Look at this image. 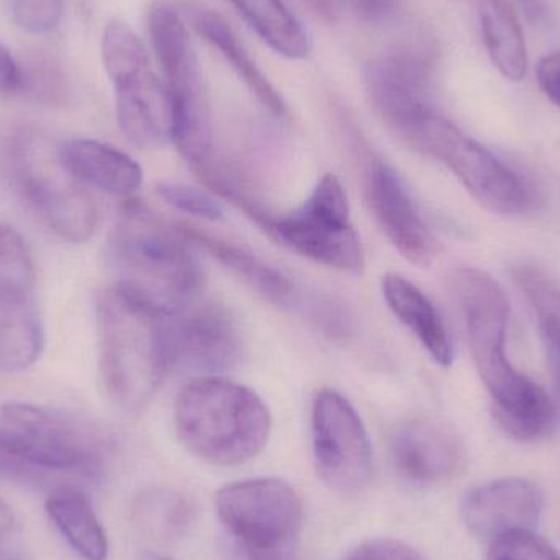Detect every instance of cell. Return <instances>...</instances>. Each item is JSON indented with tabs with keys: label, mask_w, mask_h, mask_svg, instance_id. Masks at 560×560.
Listing matches in <instances>:
<instances>
[{
	"label": "cell",
	"mask_w": 560,
	"mask_h": 560,
	"mask_svg": "<svg viewBox=\"0 0 560 560\" xmlns=\"http://www.w3.org/2000/svg\"><path fill=\"white\" fill-rule=\"evenodd\" d=\"M454 289L463 310L474 364L489 392L500 427L522 441L546 436L555 428L558 410L548 392L506 355L510 303L492 276L463 268L454 276Z\"/></svg>",
	"instance_id": "1"
},
{
	"label": "cell",
	"mask_w": 560,
	"mask_h": 560,
	"mask_svg": "<svg viewBox=\"0 0 560 560\" xmlns=\"http://www.w3.org/2000/svg\"><path fill=\"white\" fill-rule=\"evenodd\" d=\"M110 440L95 424L68 411L10 401L0 405V477L25 486H74L97 480Z\"/></svg>",
	"instance_id": "2"
},
{
	"label": "cell",
	"mask_w": 560,
	"mask_h": 560,
	"mask_svg": "<svg viewBox=\"0 0 560 560\" xmlns=\"http://www.w3.org/2000/svg\"><path fill=\"white\" fill-rule=\"evenodd\" d=\"M98 374L112 407L137 415L170 374L164 313L112 285L97 302Z\"/></svg>",
	"instance_id": "3"
},
{
	"label": "cell",
	"mask_w": 560,
	"mask_h": 560,
	"mask_svg": "<svg viewBox=\"0 0 560 560\" xmlns=\"http://www.w3.org/2000/svg\"><path fill=\"white\" fill-rule=\"evenodd\" d=\"M114 285L135 293L163 313L199 299L203 272L189 242L140 200H128L108 238Z\"/></svg>",
	"instance_id": "4"
},
{
	"label": "cell",
	"mask_w": 560,
	"mask_h": 560,
	"mask_svg": "<svg viewBox=\"0 0 560 560\" xmlns=\"http://www.w3.org/2000/svg\"><path fill=\"white\" fill-rule=\"evenodd\" d=\"M174 423L194 456L225 467L255 459L268 444L272 428L262 398L220 375L196 377L180 390Z\"/></svg>",
	"instance_id": "5"
},
{
	"label": "cell",
	"mask_w": 560,
	"mask_h": 560,
	"mask_svg": "<svg viewBox=\"0 0 560 560\" xmlns=\"http://www.w3.org/2000/svg\"><path fill=\"white\" fill-rule=\"evenodd\" d=\"M398 133L443 163L490 212L522 215L535 206V190L525 177L433 107L411 118Z\"/></svg>",
	"instance_id": "6"
},
{
	"label": "cell",
	"mask_w": 560,
	"mask_h": 560,
	"mask_svg": "<svg viewBox=\"0 0 560 560\" xmlns=\"http://www.w3.org/2000/svg\"><path fill=\"white\" fill-rule=\"evenodd\" d=\"M150 36L170 95L171 141L200 170L212 160V118L189 30L177 10L160 3L150 13Z\"/></svg>",
	"instance_id": "7"
},
{
	"label": "cell",
	"mask_w": 560,
	"mask_h": 560,
	"mask_svg": "<svg viewBox=\"0 0 560 560\" xmlns=\"http://www.w3.org/2000/svg\"><path fill=\"white\" fill-rule=\"evenodd\" d=\"M101 48L121 133L133 147H163L173 131L170 95L151 68L147 46L127 23L114 20L105 26Z\"/></svg>",
	"instance_id": "8"
},
{
	"label": "cell",
	"mask_w": 560,
	"mask_h": 560,
	"mask_svg": "<svg viewBox=\"0 0 560 560\" xmlns=\"http://www.w3.org/2000/svg\"><path fill=\"white\" fill-rule=\"evenodd\" d=\"M256 223L310 261L346 275L364 272V246L349 219L345 187L332 174L319 179L299 209L285 215H275L266 210Z\"/></svg>",
	"instance_id": "9"
},
{
	"label": "cell",
	"mask_w": 560,
	"mask_h": 560,
	"mask_svg": "<svg viewBox=\"0 0 560 560\" xmlns=\"http://www.w3.org/2000/svg\"><path fill=\"white\" fill-rule=\"evenodd\" d=\"M217 515L248 560H290L302 528V503L289 483L252 479L219 490Z\"/></svg>",
	"instance_id": "10"
},
{
	"label": "cell",
	"mask_w": 560,
	"mask_h": 560,
	"mask_svg": "<svg viewBox=\"0 0 560 560\" xmlns=\"http://www.w3.org/2000/svg\"><path fill=\"white\" fill-rule=\"evenodd\" d=\"M13 179L39 219L62 240L88 242L98 223L94 199L82 189L58 158L32 141L13 151Z\"/></svg>",
	"instance_id": "11"
},
{
	"label": "cell",
	"mask_w": 560,
	"mask_h": 560,
	"mask_svg": "<svg viewBox=\"0 0 560 560\" xmlns=\"http://www.w3.org/2000/svg\"><path fill=\"white\" fill-rule=\"evenodd\" d=\"M312 444L316 472L329 489L354 493L368 486L371 440L358 411L338 392L323 388L313 398Z\"/></svg>",
	"instance_id": "12"
},
{
	"label": "cell",
	"mask_w": 560,
	"mask_h": 560,
	"mask_svg": "<svg viewBox=\"0 0 560 560\" xmlns=\"http://www.w3.org/2000/svg\"><path fill=\"white\" fill-rule=\"evenodd\" d=\"M170 372L219 375L235 368L242 359L243 341L238 325L225 306L194 300L164 313Z\"/></svg>",
	"instance_id": "13"
},
{
	"label": "cell",
	"mask_w": 560,
	"mask_h": 560,
	"mask_svg": "<svg viewBox=\"0 0 560 560\" xmlns=\"http://www.w3.org/2000/svg\"><path fill=\"white\" fill-rule=\"evenodd\" d=\"M436 52L423 39L401 43L368 66L365 82L378 114L400 131L431 105Z\"/></svg>",
	"instance_id": "14"
},
{
	"label": "cell",
	"mask_w": 560,
	"mask_h": 560,
	"mask_svg": "<svg viewBox=\"0 0 560 560\" xmlns=\"http://www.w3.org/2000/svg\"><path fill=\"white\" fill-rule=\"evenodd\" d=\"M392 459L405 479L420 486L451 482L466 469L467 453L456 428L433 417H417L392 434Z\"/></svg>",
	"instance_id": "15"
},
{
	"label": "cell",
	"mask_w": 560,
	"mask_h": 560,
	"mask_svg": "<svg viewBox=\"0 0 560 560\" xmlns=\"http://www.w3.org/2000/svg\"><path fill=\"white\" fill-rule=\"evenodd\" d=\"M545 512V493L522 477H503L464 493L460 518L466 528L486 541L516 532H533Z\"/></svg>",
	"instance_id": "16"
},
{
	"label": "cell",
	"mask_w": 560,
	"mask_h": 560,
	"mask_svg": "<svg viewBox=\"0 0 560 560\" xmlns=\"http://www.w3.org/2000/svg\"><path fill=\"white\" fill-rule=\"evenodd\" d=\"M365 192L392 245L413 265H431L436 256V242L400 176L384 161L374 160L369 166Z\"/></svg>",
	"instance_id": "17"
},
{
	"label": "cell",
	"mask_w": 560,
	"mask_h": 560,
	"mask_svg": "<svg viewBox=\"0 0 560 560\" xmlns=\"http://www.w3.org/2000/svg\"><path fill=\"white\" fill-rule=\"evenodd\" d=\"M58 158L78 183L110 196H130L143 184V171L133 158L101 141H66L58 148Z\"/></svg>",
	"instance_id": "18"
},
{
	"label": "cell",
	"mask_w": 560,
	"mask_h": 560,
	"mask_svg": "<svg viewBox=\"0 0 560 560\" xmlns=\"http://www.w3.org/2000/svg\"><path fill=\"white\" fill-rule=\"evenodd\" d=\"M382 293L390 312L417 336L433 361L441 368H450L454 359L453 342L434 303L400 275H385Z\"/></svg>",
	"instance_id": "19"
},
{
	"label": "cell",
	"mask_w": 560,
	"mask_h": 560,
	"mask_svg": "<svg viewBox=\"0 0 560 560\" xmlns=\"http://www.w3.org/2000/svg\"><path fill=\"white\" fill-rule=\"evenodd\" d=\"M177 230L183 233L187 242H190V245L199 246L203 252L210 253V256L220 265L245 280L266 299L282 306L293 305L296 302L299 293H296L295 285L282 272L259 259L258 256L252 255L219 236L210 235L199 226L183 223Z\"/></svg>",
	"instance_id": "20"
},
{
	"label": "cell",
	"mask_w": 560,
	"mask_h": 560,
	"mask_svg": "<svg viewBox=\"0 0 560 560\" xmlns=\"http://www.w3.org/2000/svg\"><path fill=\"white\" fill-rule=\"evenodd\" d=\"M46 512L66 541L84 560H107L108 539L88 495L75 486L51 490Z\"/></svg>",
	"instance_id": "21"
},
{
	"label": "cell",
	"mask_w": 560,
	"mask_h": 560,
	"mask_svg": "<svg viewBox=\"0 0 560 560\" xmlns=\"http://www.w3.org/2000/svg\"><path fill=\"white\" fill-rule=\"evenodd\" d=\"M192 25L202 38H206L220 55L230 62L236 74L243 79L249 91L276 117H285L287 105L278 89L266 78L265 72L256 66L245 46L240 43L229 23L210 12V10H192Z\"/></svg>",
	"instance_id": "22"
},
{
	"label": "cell",
	"mask_w": 560,
	"mask_h": 560,
	"mask_svg": "<svg viewBox=\"0 0 560 560\" xmlns=\"http://www.w3.org/2000/svg\"><path fill=\"white\" fill-rule=\"evenodd\" d=\"M480 28L495 68L509 81H522L528 72V48L522 23L510 0H477Z\"/></svg>",
	"instance_id": "23"
},
{
	"label": "cell",
	"mask_w": 560,
	"mask_h": 560,
	"mask_svg": "<svg viewBox=\"0 0 560 560\" xmlns=\"http://www.w3.org/2000/svg\"><path fill=\"white\" fill-rule=\"evenodd\" d=\"M42 349L43 325L35 296L0 300V371H25Z\"/></svg>",
	"instance_id": "24"
},
{
	"label": "cell",
	"mask_w": 560,
	"mask_h": 560,
	"mask_svg": "<svg viewBox=\"0 0 560 560\" xmlns=\"http://www.w3.org/2000/svg\"><path fill=\"white\" fill-rule=\"evenodd\" d=\"M243 19L279 55L289 59L308 56L310 39L302 23L283 0H230Z\"/></svg>",
	"instance_id": "25"
},
{
	"label": "cell",
	"mask_w": 560,
	"mask_h": 560,
	"mask_svg": "<svg viewBox=\"0 0 560 560\" xmlns=\"http://www.w3.org/2000/svg\"><path fill=\"white\" fill-rule=\"evenodd\" d=\"M513 278L538 315L546 348L560 377V289L532 266H520Z\"/></svg>",
	"instance_id": "26"
},
{
	"label": "cell",
	"mask_w": 560,
	"mask_h": 560,
	"mask_svg": "<svg viewBox=\"0 0 560 560\" xmlns=\"http://www.w3.org/2000/svg\"><path fill=\"white\" fill-rule=\"evenodd\" d=\"M35 279L28 246L16 230L0 223V300L30 299Z\"/></svg>",
	"instance_id": "27"
},
{
	"label": "cell",
	"mask_w": 560,
	"mask_h": 560,
	"mask_svg": "<svg viewBox=\"0 0 560 560\" xmlns=\"http://www.w3.org/2000/svg\"><path fill=\"white\" fill-rule=\"evenodd\" d=\"M141 523L158 539H174L183 535L190 522V506L173 490H156L141 500Z\"/></svg>",
	"instance_id": "28"
},
{
	"label": "cell",
	"mask_w": 560,
	"mask_h": 560,
	"mask_svg": "<svg viewBox=\"0 0 560 560\" xmlns=\"http://www.w3.org/2000/svg\"><path fill=\"white\" fill-rule=\"evenodd\" d=\"M486 560H560V555L535 532H516L490 541Z\"/></svg>",
	"instance_id": "29"
},
{
	"label": "cell",
	"mask_w": 560,
	"mask_h": 560,
	"mask_svg": "<svg viewBox=\"0 0 560 560\" xmlns=\"http://www.w3.org/2000/svg\"><path fill=\"white\" fill-rule=\"evenodd\" d=\"M160 196L174 209L187 215L219 222L223 219V209L212 194L183 183H163L158 187Z\"/></svg>",
	"instance_id": "30"
},
{
	"label": "cell",
	"mask_w": 560,
	"mask_h": 560,
	"mask_svg": "<svg viewBox=\"0 0 560 560\" xmlns=\"http://www.w3.org/2000/svg\"><path fill=\"white\" fill-rule=\"evenodd\" d=\"M66 0H10L13 22L28 33L52 32L65 16Z\"/></svg>",
	"instance_id": "31"
},
{
	"label": "cell",
	"mask_w": 560,
	"mask_h": 560,
	"mask_svg": "<svg viewBox=\"0 0 560 560\" xmlns=\"http://www.w3.org/2000/svg\"><path fill=\"white\" fill-rule=\"evenodd\" d=\"M346 560H424L410 546L397 539H372L358 546Z\"/></svg>",
	"instance_id": "32"
},
{
	"label": "cell",
	"mask_w": 560,
	"mask_h": 560,
	"mask_svg": "<svg viewBox=\"0 0 560 560\" xmlns=\"http://www.w3.org/2000/svg\"><path fill=\"white\" fill-rule=\"evenodd\" d=\"M359 22L381 25L397 15L401 0H338Z\"/></svg>",
	"instance_id": "33"
},
{
	"label": "cell",
	"mask_w": 560,
	"mask_h": 560,
	"mask_svg": "<svg viewBox=\"0 0 560 560\" xmlns=\"http://www.w3.org/2000/svg\"><path fill=\"white\" fill-rule=\"evenodd\" d=\"M539 88L560 108V51L546 55L536 69Z\"/></svg>",
	"instance_id": "34"
},
{
	"label": "cell",
	"mask_w": 560,
	"mask_h": 560,
	"mask_svg": "<svg viewBox=\"0 0 560 560\" xmlns=\"http://www.w3.org/2000/svg\"><path fill=\"white\" fill-rule=\"evenodd\" d=\"M23 92V69L5 45L0 42V94L13 95Z\"/></svg>",
	"instance_id": "35"
},
{
	"label": "cell",
	"mask_w": 560,
	"mask_h": 560,
	"mask_svg": "<svg viewBox=\"0 0 560 560\" xmlns=\"http://www.w3.org/2000/svg\"><path fill=\"white\" fill-rule=\"evenodd\" d=\"M520 9L525 13L526 19L533 23V25L541 26V28H549L555 23V16H552L549 3L546 0H516Z\"/></svg>",
	"instance_id": "36"
},
{
	"label": "cell",
	"mask_w": 560,
	"mask_h": 560,
	"mask_svg": "<svg viewBox=\"0 0 560 560\" xmlns=\"http://www.w3.org/2000/svg\"><path fill=\"white\" fill-rule=\"evenodd\" d=\"M13 525V515L10 506L0 499V542L3 541Z\"/></svg>",
	"instance_id": "37"
},
{
	"label": "cell",
	"mask_w": 560,
	"mask_h": 560,
	"mask_svg": "<svg viewBox=\"0 0 560 560\" xmlns=\"http://www.w3.org/2000/svg\"><path fill=\"white\" fill-rule=\"evenodd\" d=\"M308 3L316 12L322 13L325 19H335V5H332V0H308Z\"/></svg>",
	"instance_id": "38"
},
{
	"label": "cell",
	"mask_w": 560,
	"mask_h": 560,
	"mask_svg": "<svg viewBox=\"0 0 560 560\" xmlns=\"http://www.w3.org/2000/svg\"><path fill=\"white\" fill-rule=\"evenodd\" d=\"M0 560H28L22 552L10 551V549H0Z\"/></svg>",
	"instance_id": "39"
},
{
	"label": "cell",
	"mask_w": 560,
	"mask_h": 560,
	"mask_svg": "<svg viewBox=\"0 0 560 560\" xmlns=\"http://www.w3.org/2000/svg\"><path fill=\"white\" fill-rule=\"evenodd\" d=\"M138 560H174V559L167 558V556L158 555V552L144 551V552H141L140 556H138Z\"/></svg>",
	"instance_id": "40"
}]
</instances>
